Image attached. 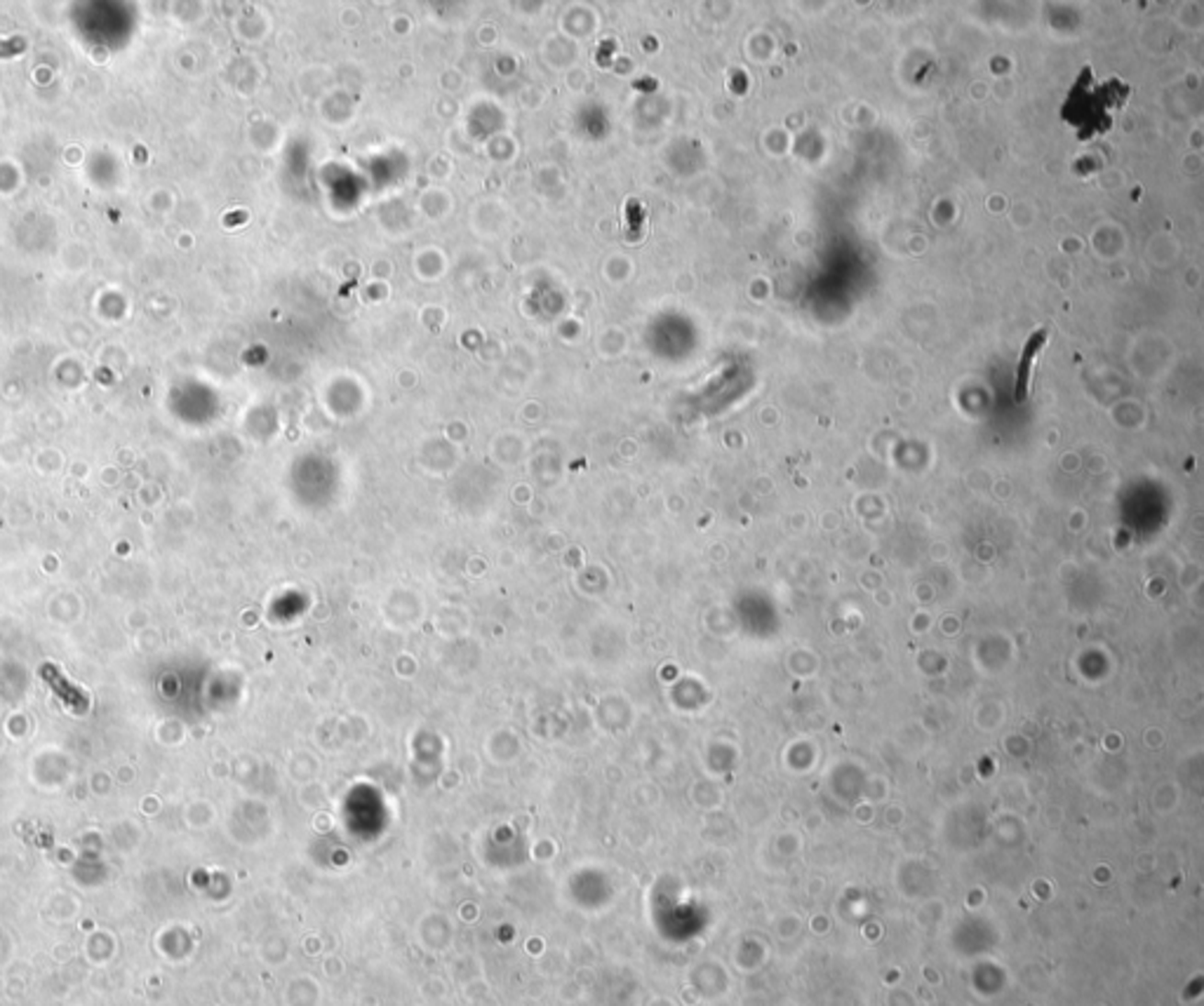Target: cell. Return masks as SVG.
<instances>
[{
  "instance_id": "obj_1",
  "label": "cell",
  "mask_w": 1204,
  "mask_h": 1006,
  "mask_svg": "<svg viewBox=\"0 0 1204 1006\" xmlns=\"http://www.w3.org/2000/svg\"><path fill=\"white\" fill-rule=\"evenodd\" d=\"M1047 330H1038L1028 336L1026 341V346L1021 351V360H1018V369H1017V400L1026 398L1028 393V381H1030V372L1035 367V360H1038L1039 351L1045 348L1047 344Z\"/></svg>"
}]
</instances>
